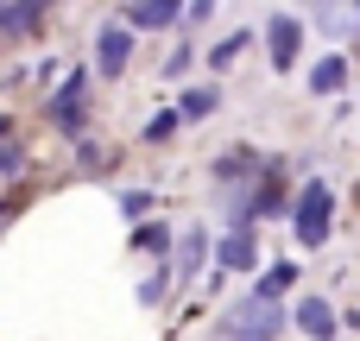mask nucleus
Listing matches in <instances>:
<instances>
[{
	"mask_svg": "<svg viewBox=\"0 0 360 341\" xmlns=\"http://www.w3.org/2000/svg\"><path fill=\"white\" fill-rule=\"evenodd\" d=\"M177 127H184V114H177V108H165V114H152V127H146V139L158 146V139H171Z\"/></svg>",
	"mask_w": 360,
	"mask_h": 341,
	"instance_id": "17",
	"label": "nucleus"
},
{
	"mask_svg": "<svg viewBox=\"0 0 360 341\" xmlns=\"http://www.w3.org/2000/svg\"><path fill=\"white\" fill-rule=\"evenodd\" d=\"M127 63H133V32L127 25H101L95 32V70L101 76H127Z\"/></svg>",
	"mask_w": 360,
	"mask_h": 341,
	"instance_id": "3",
	"label": "nucleus"
},
{
	"mask_svg": "<svg viewBox=\"0 0 360 341\" xmlns=\"http://www.w3.org/2000/svg\"><path fill=\"white\" fill-rule=\"evenodd\" d=\"M120 209H127V215H146L152 196H146V190H120Z\"/></svg>",
	"mask_w": 360,
	"mask_h": 341,
	"instance_id": "20",
	"label": "nucleus"
},
{
	"mask_svg": "<svg viewBox=\"0 0 360 341\" xmlns=\"http://www.w3.org/2000/svg\"><path fill=\"white\" fill-rule=\"evenodd\" d=\"M82 95H89V70H70V82H63V89L51 95V120H57L63 133H76V139H82V120H76Z\"/></svg>",
	"mask_w": 360,
	"mask_h": 341,
	"instance_id": "4",
	"label": "nucleus"
},
{
	"mask_svg": "<svg viewBox=\"0 0 360 341\" xmlns=\"http://www.w3.org/2000/svg\"><path fill=\"white\" fill-rule=\"evenodd\" d=\"M329 215H335V190H329L323 177H310L304 196H297V209H291L297 240H304V247H323V240H329Z\"/></svg>",
	"mask_w": 360,
	"mask_h": 341,
	"instance_id": "2",
	"label": "nucleus"
},
{
	"mask_svg": "<svg viewBox=\"0 0 360 341\" xmlns=\"http://www.w3.org/2000/svg\"><path fill=\"white\" fill-rule=\"evenodd\" d=\"M19 165H25V146L19 139H0V177H13Z\"/></svg>",
	"mask_w": 360,
	"mask_h": 341,
	"instance_id": "18",
	"label": "nucleus"
},
{
	"mask_svg": "<svg viewBox=\"0 0 360 341\" xmlns=\"http://www.w3.org/2000/svg\"><path fill=\"white\" fill-rule=\"evenodd\" d=\"M120 25L127 32H165V25H177V6L171 0H139V6H127Z\"/></svg>",
	"mask_w": 360,
	"mask_h": 341,
	"instance_id": "6",
	"label": "nucleus"
},
{
	"mask_svg": "<svg viewBox=\"0 0 360 341\" xmlns=\"http://www.w3.org/2000/svg\"><path fill=\"white\" fill-rule=\"evenodd\" d=\"M215 101H221V95H215V89H190V95H184V108H177V114H184V120H202V114H215Z\"/></svg>",
	"mask_w": 360,
	"mask_h": 341,
	"instance_id": "15",
	"label": "nucleus"
},
{
	"mask_svg": "<svg viewBox=\"0 0 360 341\" xmlns=\"http://www.w3.org/2000/svg\"><path fill=\"white\" fill-rule=\"evenodd\" d=\"M215 259H221V272H247L259 253H253V228H234L221 247H215Z\"/></svg>",
	"mask_w": 360,
	"mask_h": 341,
	"instance_id": "9",
	"label": "nucleus"
},
{
	"mask_svg": "<svg viewBox=\"0 0 360 341\" xmlns=\"http://www.w3.org/2000/svg\"><path fill=\"white\" fill-rule=\"evenodd\" d=\"M165 285H171V278H165V272H152V278L139 285V304H165Z\"/></svg>",
	"mask_w": 360,
	"mask_h": 341,
	"instance_id": "19",
	"label": "nucleus"
},
{
	"mask_svg": "<svg viewBox=\"0 0 360 341\" xmlns=\"http://www.w3.org/2000/svg\"><path fill=\"white\" fill-rule=\"evenodd\" d=\"M38 19H44V6H25V0H6V6H0V32H6V38H32Z\"/></svg>",
	"mask_w": 360,
	"mask_h": 341,
	"instance_id": "10",
	"label": "nucleus"
},
{
	"mask_svg": "<svg viewBox=\"0 0 360 341\" xmlns=\"http://www.w3.org/2000/svg\"><path fill=\"white\" fill-rule=\"evenodd\" d=\"M0 139H6V114H0Z\"/></svg>",
	"mask_w": 360,
	"mask_h": 341,
	"instance_id": "22",
	"label": "nucleus"
},
{
	"mask_svg": "<svg viewBox=\"0 0 360 341\" xmlns=\"http://www.w3.org/2000/svg\"><path fill=\"white\" fill-rule=\"evenodd\" d=\"M202 259H209V234H202V228H184V240H177V278H184V285H196Z\"/></svg>",
	"mask_w": 360,
	"mask_h": 341,
	"instance_id": "8",
	"label": "nucleus"
},
{
	"mask_svg": "<svg viewBox=\"0 0 360 341\" xmlns=\"http://www.w3.org/2000/svg\"><path fill=\"white\" fill-rule=\"evenodd\" d=\"M342 82H348V63H342V57H323V63L310 70V89H316V95H342Z\"/></svg>",
	"mask_w": 360,
	"mask_h": 341,
	"instance_id": "12",
	"label": "nucleus"
},
{
	"mask_svg": "<svg viewBox=\"0 0 360 341\" xmlns=\"http://www.w3.org/2000/svg\"><path fill=\"white\" fill-rule=\"evenodd\" d=\"M266 51H272V63H278V70H291V63H297V51H304V25H297L291 13H278V19L266 25Z\"/></svg>",
	"mask_w": 360,
	"mask_h": 341,
	"instance_id": "5",
	"label": "nucleus"
},
{
	"mask_svg": "<svg viewBox=\"0 0 360 341\" xmlns=\"http://www.w3.org/2000/svg\"><path fill=\"white\" fill-rule=\"evenodd\" d=\"M184 63H190V44H177V51L165 57V76H184Z\"/></svg>",
	"mask_w": 360,
	"mask_h": 341,
	"instance_id": "21",
	"label": "nucleus"
},
{
	"mask_svg": "<svg viewBox=\"0 0 360 341\" xmlns=\"http://www.w3.org/2000/svg\"><path fill=\"white\" fill-rule=\"evenodd\" d=\"M133 247L165 259V253H171V228H158V221H139V228H133Z\"/></svg>",
	"mask_w": 360,
	"mask_h": 341,
	"instance_id": "13",
	"label": "nucleus"
},
{
	"mask_svg": "<svg viewBox=\"0 0 360 341\" xmlns=\"http://www.w3.org/2000/svg\"><path fill=\"white\" fill-rule=\"evenodd\" d=\"M221 335L228 341H278L285 335V310H278V304H259V297H240V304L221 316Z\"/></svg>",
	"mask_w": 360,
	"mask_h": 341,
	"instance_id": "1",
	"label": "nucleus"
},
{
	"mask_svg": "<svg viewBox=\"0 0 360 341\" xmlns=\"http://www.w3.org/2000/svg\"><path fill=\"white\" fill-rule=\"evenodd\" d=\"M247 38H253V32H234V38H221V44L209 51V63H215V70H228V63H234V57L247 51Z\"/></svg>",
	"mask_w": 360,
	"mask_h": 341,
	"instance_id": "16",
	"label": "nucleus"
},
{
	"mask_svg": "<svg viewBox=\"0 0 360 341\" xmlns=\"http://www.w3.org/2000/svg\"><path fill=\"white\" fill-rule=\"evenodd\" d=\"M316 25H329V38H342L348 25H360V6H316Z\"/></svg>",
	"mask_w": 360,
	"mask_h": 341,
	"instance_id": "14",
	"label": "nucleus"
},
{
	"mask_svg": "<svg viewBox=\"0 0 360 341\" xmlns=\"http://www.w3.org/2000/svg\"><path fill=\"white\" fill-rule=\"evenodd\" d=\"M297 329L310 341H335V310H329V297H304V304H297Z\"/></svg>",
	"mask_w": 360,
	"mask_h": 341,
	"instance_id": "7",
	"label": "nucleus"
},
{
	"mask_svg": "<svg viewBox=\"0 0 360 341\" xmlns=\"http://www.w3.org/2000/svg\"><path fill=\"white\" fill-rule=\"evenodd\" d=\"M291 285H297V266H266V272H259V285H253V297H259V304H278Z\"/></svg>",
	"mask_w": 360,
	"mask_h": 341,
	"instance_id": "11",
	"label": "nucleus"
}]
</instances>
